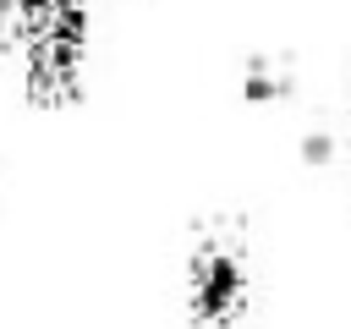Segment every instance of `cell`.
I'll list each match as a JSON object with an SVG mask.
<instances>
[{
	"mask_svg": "<svg viewBox=\"0 0 351 329\" xmlns=\"http://www.w3.org/2000/svg\"><path fill=\"white\" fill-rule=\"evenodd\" d=\"M252 307V247L236 219H208L186 247V313L203 329H230Z\"/></svg>",
	"mask_w": 351,
	"mask_h": 329,
	"instance_id": "6da1fadb",
	"label": "cell"
},
{
	"mask_svg": "<svg viewBox=\"0 0 351 329\" xmlns=\"http://www.w3.org/2000/svg\"><path fill=\"white\" fill-rule=\"evenodd\" d=\"M22 82L33 104H71L82 93V66H88V5L66 0L55 5L27 38H22Z\"/></svg>",
	"mask_w": 351,
	"mask_h": 329,
	"instance_id": "7a4b0ae2",
	"label": "cell"
},
{
	"mask_svg": "<svg viewBox=\"0 0 351 329\" xmlns=\"http://www.w3.org/2000/svg\"><path fill=\"white\" fill-rule=\"evenodd\" d=\"M241 99L247 104H285V99H296L291 55H252L241 66Z\"/></svg>",
	"mask_w": 351,
	"mask_h": 329,
	"instance_id": "3957f363",
	"label": "cell"
},
{
	"mask_svg": "<svg viewBox=\"0 0 351 329\" xmlns=\"http://www.w3.org/2000/svg\"><path fill=\"white\" fill-rule=\"evenodd\" d=\"M66 0H0V49H22V38Z\"/></svg>",
	"mask_w": 351,
	"mask_h": 329,
	"instance_id": "277c9868",
	"label": "cell"
}]
</instances>
